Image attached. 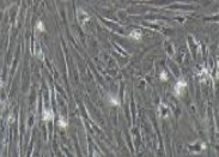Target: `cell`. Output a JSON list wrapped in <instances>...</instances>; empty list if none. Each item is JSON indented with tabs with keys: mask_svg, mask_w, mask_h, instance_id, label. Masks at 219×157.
<instances>
[{
	"mask_svg": "<svg viewBox=\"0 0 219 157\" xmlns=\"http://www.w3.org/2000/svg\"><path fill=\"white\" fill-rule=\"evenodd\" d=\"M187 86V83H186V80H178L177 84L175 85V88H174V93H175V96L176 97H180L181 96V94H182V90L184 88Z\"/></svg>",
	"mask_w": 219,
	"mask_h": 157,
	"instance_id": "obj_1",
	"label": "cell"
},
{
	"mask_svg": "<svg viewBox=\"0 0 219 157\" xmlns=\"http://www.w3.org/2000/svg\"><path fill=\"white\" fill-rule=\"evenodd\" d=\"M89 19H90V16L84 10H82V9L78 10V20H79V23L82 24V25H84L86 22H89Z\"/></svg>",
	"mask_w": 219,
	"mask_h": 157,
	"instance_id": "obj_2",
	"label": "cell"
},
{
	"mask_svg": "<svg viewBox=\"0 0 219 157\" xmlns=\"http://www.w3.org/2000/svg\"><path fill=\"white\" fill-rule=\"evenodd\" d=\"M43 120H46V121H53L54 120V114H53V110L52 109H47V108H44L43 109Z\"/></svg>",
	"mask_w": 219,
	"mask_h": 157,
	"instance_id": "obj_3",
	"label": "cell"
},
{
	"mask_svg": "<svg viewBox=\"0 0 219 157\" xmlns=\"http://www.w3.org/2000/svg\"><path fill=\"white\" fill-rule=\"evenodd\" d=\"M129 37L131 38H134V40H140L141 38V31L137 29V30H133L131 34H129Z\"/></svg>",
	"mask_w": 219,
	"mask_h": 157,
	"instance_id": "obj_4",
	"label": "cell"
},
{
	"mask_svg": "<svg viewBox=\"0 0 219 157\" xmlns=\"http://www.w3.org/2000/svg\"><path fill=\"white\" fill-rule=\"evenodd\" d=\"M34 53H35V55L37 56V58H40V59H43V54H42V51H41V48L37 46L36 43H35V46H34Z\"/></svg>",
	"mask_w": 219,
	"mask_h": 157,
	"instance_id": "obj_5",
	"label": "cell"
},
{
	"mask_svg": "<svg viewBox=\"0 0 219 157\" xmlns=\"http://www.w3.org/2000/svg\"><path fill=\"white\" fill-rule=\"evenodd\" d=\"M163 108H164V109H166V108H168V106H166V104H163V107H162V104H160V107H159V109H163ZM159 111V115L162 116V118H168V115H169V113H165V111H162V110H158Z\"/></svg>",
	"mask_w": 219,
	"mask_h": 157,
	"instance_id": "obj_6",
	"label": "cell"
},
{
	"mask_svg": "<svg viewBox=\"0 0 219 157\" xmlns=\"http://www.w3.org/2000/svg\"><path fill=\"white\" fill-rule=\"evenodd\" d=\"M59 126L60 127H62V128H66L67 126H68V122L64 119V116H60V121H59Z\"/></svg>",
	"mask_w": 219,
	"mask_h": 157,
	"instance_id": "obj_7",
	"label": "cell"
},
{
	"mask_svg": "<svg viewBox=\"0 0 219 157\" xmlns=\"http://www.w3.org/2000/svg\"><path fill=\"white\" fill-rule=\"evenodd\" d=\"M37 29H38L40 31H44V28H43V23H42V22H38V23H37Z\"/></svg>",
	"mask_w": 219,
	"mask_h": 157,
	"instance_id": "obj_8",
	"label": "cell"
},
{
	"mask_svg": "<svg viewBox=\"0 0 219 157\" xmlns=\"http://www.w3.org/2000/svg\"><path fill=\"white\" fill-rule=\"evenodd\" d=\"M160 79H162V80H166V79H168V76H166V72H165V71H163V72L160 73Z\"/></svg>",
	"mask_w": 219,
	"mask_h": 157,
	"instance_id": "obj_9",
	"label": "cell"
},
{
	"mask_svg": "<svg viewBox=\"0 0 219 157\" xmlns=\"http://www.w3.org/2000/svg\"><path fill=\"white\" fill-rule=\"evenodd\" d=\"M110 101H111V104H114V106H117V104H119L117 100H114V98H113L111 96H110Z\"/></svg>",
	"mask_w": 219,
	"mask_h": 157,
	"instance_id": "obj_10",
	"label": "cell"
}]
</instances>
